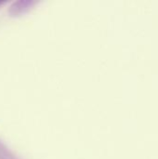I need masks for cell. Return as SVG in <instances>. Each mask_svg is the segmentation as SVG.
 <instances>
[{"label":"cell","instance_id":"1","mask_svg":"<svg viewBox=\"0 0 158 159\" xmlns=\"http://www.w3.org/2000/svg\"><path fill=\"white\" fill-rule=\"evenodd\" d=\"M36 2L33 0H19L15 1L11 4L8 8V14L12 17H17L21 14H24L28 10H30Z\"/></svg>","mask_w":158,"mask_h":159}]
</instances>
